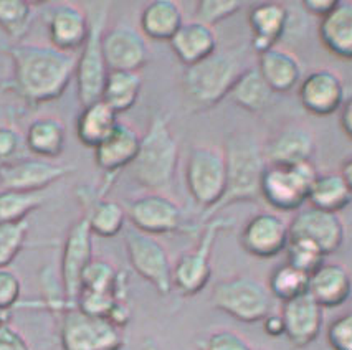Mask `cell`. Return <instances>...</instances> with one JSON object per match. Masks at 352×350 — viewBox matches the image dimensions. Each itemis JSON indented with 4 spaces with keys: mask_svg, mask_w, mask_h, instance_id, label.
<instances>
[{
    "mask_svg": "<svg viewBox=\"0 0 352 350\" xmlns=\"http://www.w3.org/2000/svg\"><path fill=\"white\" fill-rule=\"evenodd\" d=\"M316 141L311 129L305 126H286L263 145L268 165H300L311 162Z\"/></svg>",
    "mask_w": 352,
    "mask_h": 350,
    "instance_id": "cell-20",
    "label": "cell"
},
{
    "mask_svg": "<svg viewBox=\"0 0 352 350\" xmlns=\"http://www.w3.org/2000/svg\"><path fill=\"white\" fill-rule=\"evenodd\" d=\"M344 95L346 88L341 76L327 68L309 73L298 91L302 108L314 116H331L339 111L344 104Z\"/></svg>",
    "mask_w": 352,
    "mask_h": 350,
    "instance_id": "cell-19",
    "label": "cell"
},
{
    "mask_svg": "<svg viewBox=\"0 0 352 350\" xmlns=\"http://www.w3.org/2000/svg\"><path fill=\"white\" fill-rule=\"evenodd\" d=\"M179 144L170 131L169 119L162 114H155L149 128L141 137V148L131 174L139 185L147 190L159 192L169 189L177 172Z\"/></svg>",
    "mask_w": 352,
    "mask_h": 350,
    "instance_id": "cell-3",
    "label": "cell"
},
{
    "mask_svg": "<svg viewBox=\"0 0 352 350\" xmlns=\"http://www.w3.org/2000/svg\"><path fill=\"white\" fill-rule=\"evenodd\" d=\"M103 53L109 71H139L149 62L144 36L129 25H116L104 32Z\"/></svg>",
    "mask_w": 352,
    "mask_h": 350,
    "instance_id": "cell-18",
    "label": "cell"
},
{
    "mask_svg": "<svg viewBox=\"0 0 352 350\" xmlns=\"http://www.w3.org/2000/svg\"><path fill=\"white\" fill-rule=\"evenodd\" d=\"M34 7L22 0H0V28L12 42H22L34 23Z\"/></svg>",
    "mask_w": 352,
    "mask_h": 350,
    "instance_id": "cell-38",
    "label": "cell"
},
{
    "mask_svg": "<svg viewBox=\"0 0 352 350\" xmlns=\"http://www.w3.org/2000/svg\"><path fill=\"white\" fill-rule=\"evenodd\" d=\"M28 233V223H6L0 225V270L9 268L10 263L17 258L22 248L25 246Z\"/></svg>",
    "mask_w": 352,
    "mask_h": 350,
    "instance_id": "cell-40",
    "label": "cell"
},
{
    "mask_svg": "<svg viewBox=\"0 0 352 350\" xmlns=\"http://www.w3.org/2000/svg\"><path fill=\"white\" fill-rule=\"evenodd\" d=\"M128 217L133 228L151 235L172 233L182 223V211L174 200L159 192H151L138 197L128 207Z\"/></svg>",
    "mask_w": 352,
    "mask_h": 350,
    "instance_id": "cell-15",
    "label": "cell"
},
{
    "mask_svg": "<svg viewBox=\"0 0 352 350\" xmlns=\"http://www.w3.org/2000/svg\"><path fill=\"white\" fill-rule=\"evenodd\" d=\"M327 342L333 350H352V311L331 323L327 327Z\"/></svg>",
    "mask_w": 352,
    "mask_h": 350,
    "instance_id": "cell-43",
    "label": "cell"
},
{
    "mask_svg": "<svg viewBox=\"0 0 352 350\" xmlns=\"http://www.w3.org/2000/svg\"><path fill=\"white\" fill-rule=\"evenodd\" d=\"M289 226V238L309 240L319 250L327 255H333L344 243V223L338 213L318 210L314 207L301 210L293 217Z\"/></svg>",
    "mask_w": 352,
    "mask_h": 350,
    "instance_id": "cell-14",
    "label": "cell"
},
{
    "mask_svg": "<svg viewBox=\"0 0 352 350\" xmlns=\"http://www.w3.org/2000/svg\"><path fill=\"white\" fill-rule=\"evenodd\" d=\"M206 350H253L250 342L241 337L239 332L230 331V329H220V331L212 332L207 337Z\"/></svg>",
    "mask_w": 352,
    "mask_h": 350,
    "instance_id": "cell-44",
    "label": "cell"
},
{
    "mask_svg": "<svg viewBox=\"0 0 352 350\" xmlns=\"http://www.w3.org/2000/svg\"><path fill=\"white\" fill-rule=\"evenodd\" d=\"M118 123V114L100 100L83 106L76 121V136L86 148L96 149L114 131Z\"/></svg>",
    "mask_w": 352,
    "mask_h": 350,
    "instance_id": "cell-30",
    "label": "cell"
},
{
    "mask_svg": "<svg viewBox=\"0 0 352 350\" xmlns=\"http://www.w3.org/2000/svg\"><path fill=\"white\" fill-rule=\"evenodd\" d=\"M240 9L241 3L236 0H202L195 7V20L207 27H214L215 23L230 19Z\"/></svg>",
    "mask_w": 352,
    "mask_h": 350,
    "instance_id": "cell-41",
    "label": "cell"
},
{
    "mask_svg": "<svg viewBox=\"0 0 352 350\" xmlns=\"http://www.w3.org/2000/svg\"><path fill=\"white\" fill-rule=\"evenodd\" d=\"M309 275L302 272L292 264H280L275 271L272 272L268 281V289L273 298L280 299L281 303L300 298V296L308 292Z\"/></svg>",
    "mask_w": 352,
    "mask_h": 350,
    "instance_id": "cell-37",
    "label": "cell"
},
{
    "mask_svg": "<svg viewBox=\"0 0 352 350\" xmlns=\"http://www.w3.org/2000/svg\"><path fill=\"white\" fill-rule=\"evenodd\" d=\"M81 291L106 292L120 301H126L128 291V276L116 270L114 264L106 259H95L88 264L81 278Z\"/></svg>",
    "mask_w": 352,
    "mask_h": 350,
    "instance_id": "cell-34",
    "label": "cell"
},
{
    "mask_svg": "<svg viewBox=\"0 0 352 350\" xmlns=\"http://www.w3.org/2000/svg\"><path fill=\"white\" fill-rule=\"evenodd\" d=\"M93 261V231L88 220L81 217L69 226L60 264L61 289L69 306H76L81 292V278Z\"/></svg>",
    "mask_w": 352,
    "mask_h": 350,
    "instance_id": "cell-12",
    "label": "cell"
},
{
    "mask_svg": "<svg viewBox=\"0 0 352 350\" xmlns=\"http://www.w3.org/2000/svg\"><path fill=\"white\" fill-rule=\"evenodd\" d=\"M45 22L50 45L60 51L81 50L89 35L88 12L76 3H55L47 10Z\"/></svg>",
    "mask_w": 352,
    "mask_h": 350,
    "instance_id": "cell-17",
    "label": "cell"
},
{
    "mask_svg": "<svg viewBox=\"0 0 352 350\" xmlns=\"http://www.w3.org/2000/svg\"><path fill=\"white\" fill-rule=\"evenodd\" d=\"M223 152L227 159V192L214 211L235 202H255L260 198L261 178L268 165L263 148L248 132L230 134Z\"/></svg>",
    "mask_w": 352,
    "mask_h": 350,
    "instance_id": "cell-4",
    "label": "cell"
},
{
    "mask_svg": "<svg viewBox=\"0 0 352 350\" xmlns=\"http://www.w3.org/2000/svg\"><path fill=\"white\" fill-rule=\"evenodd\" d=\"M7 53L14 67L12 86L30 104L58 100L76 73V53L60 51L52 45L15 43Z\"/></svg>",
    "mask_w": 352,
    "mask_h": 350,
    "instance_id": "cell-1",
    "label": "cell"
},
{
    "mask_svg": "<svg viewBox=\"0 0 352 350\" xmlns=\"http://www.w3.org/2000/svg\"><path fill=\"white\" fill-rule=\"evenodd\" d=\"M318 34L327 51L338 58L352 60V2L336 3L319 22Z\"/></svg>",
    "mask_w": 352,
    "mask_h": 350,
    "instance_id": "cell-27",
    "label": "cell"
},
{
    "mask_svg": "<svg viewBox=\"0 0 352 350\" xmlns=\"http://www.w3.org/2000/svg\"><path fill=\"white\" fill-rule=\"evenodd\" d=\"M67 144V129L58 117H36L28 126L25 134L27 149L40 159H56L61 156Z\"/></svg>",
    "mask_w": 352,
    "mask_h": 350,
    "instance_id": "cell-28",
    "label": "cell"
},
{
    "mask_svg": "<svg viewBox=\"0 0 352 350\" xmlns=\"http://www.w3.org/2000/svg\"><path fill=\"white\" fill-rule=\"evenodd\" d=\"M258 71L273 93H288L301 81V63L292 51L273 47L258 55Z\"/></svg>",
    "mask_w": 352,
    "mask_h": 350,
    "instance_id": "cell-26",
    "label": "cell"
},
{
    "mask_svg": "<svg viewBox=\"0 0 352 350\" xmlns=\"http://www.w3.org/2000/svg\"><path fill=\"white\" fill-rule=\"evenodd\" d=\"M318 174L313 161L300 165H267L261 178V198L276 210H298L308 202L311 185Z\"/></svg>",
    "mask_w": 352,
    "mask_h": 350,
    "instance_id": "cell-10",
    "label": "cell"
},
{
    "mask_svg": "<svg viewBox=\"0 0 352 350\" xmlns=\"http://www.w3.org/2000/svg\"><path fill=\"white\" fill-rule=\"evenodd\" d=\"M341 128L344 134H346L349 139H352V97L347 100L341 108Z\"/></svg>",
    "mask_w": 352,
    "mask_h": 350,
    "instance_id": "cell-49",
    "label": "cell"
},
{
    "mask_svg": "<svg viewBox=\"0 0 352 350\" xmlns=\"http://www.w3.org/2000/svg\"><path fill=\"white\" fill-rule=\"evenodd\" d=\"M124 207L114 200H96L85 215L93 235L103 238H113L124 228L126 223Z\"/></svg>",
    "mask_w": 352,
    "mask_h": 350,
    "instance_id": "cell-35",
    "label": "cell"
},
{
    "mask_svg": "<svg viewBox=\"0 0 352 350\" xmlns=\"http://www.w3.org/2000/svg\"><path fill=\"white\" fill-rule=\"evenodd\" d=\"M47 202L43 192H20V190H0V225L25 222L32 211Z\"/></svg>",
    "mask_w": 352,
    "mask_h": 350,
    "instance_id": "cell-36",
    "label": "cell"
},
{
    "mask_svg": "<svg viewBox=\"0 0 352 350\" xmlns=\"http://www.w3.org/2000/svg\"><path fill=\"white\" fill-rule=\"evenodd\" d=\"M141 32L155 42H170L184 25V15L179 3L170 0H155L141 12Z\"/></svg>",
    "mask_w": 352,
    "mask_h": 350,
    "instance_id": "cell-29",
    "label": "cell"
},
{
    "mask_svg": "<svg viewBox=\"0 0 352 350\" xmlns=\"http://www.w3.org/2000/svg\"><path fill=\"white\" fill-rule=\"evenodd\" d=\"M73 170V165L58 164L48 159L20 157L9 164L0 165V185L6 190L43 192Z\"/></svg>",
    "mask_w": 352,
    "mask_h": 350,
    "instance_id": "cell-13",
    "label": "cell"
},
{
    "mask_svg": "<svg viewBox=\"0 0 352 350\" xmlns=\"http://www.w3.org/2000/svg\"><path fill=\"white\" fill-rule=\"evenodd\" d=\"M252 28V48L258 55L276 47L278 40L285 35L288 25V9L283 3L267 2L258 3L248 14Z\"/></svg>",
    "mask_w": 352,
    "mask_h": 350,
    "instance_id": "cell-24",
    "label": "cell"
},
{
    "mask_svg": "<svg viewBox=\"0 0 352 350\" xmlns=\"http://www.w3.org/2000/svg\"><path fill=\"white\" fill-rule=\"evenodd\" d=\"M273 96H275V93L268 86V83L263 80L256 67H250L241 73L240 78L233 84L230 95H228L239 108L252 113L267 109Z\"/></svg>",
    "mask_w": 352,
    "mask_h": 350,
    "instance_id": "cell-32",
    "label": "cell"
},
{
    "mask_svg": "<svg viewBox=\"0 0 352 350\" xmlns=\"http://www.w3.org/2000/svg\"><path fill=\"white\" fill-rule=\"evenodd\" d=\"M280 314L285 323V336L294 347H308L321 334L322 307L308 292L283 303Z\"/></svg>",
    "mask_w": 352,
    "mask_h": 350,
    "instance_id": "cell-21",
    "label": "cell"
},
{
    "mask_svg": "<svg viewBox=\"0 0 352 350\" xmlns=\"http://www.w3.org/2000/svg\"><path fill=\"white\" fill-rule=\"evenodd\" d=\"M170 48L186 67L202 62L217 51V35L214 28L197 22H184L172 36Z\"/></svg>",
    "mask_w": 352,
    "mask_h": 350,
    "instance_id": "cell-25",
    "label": "cell"
},
{
    "mask_svg": "<svg viewBox=\"0 0 352 350\" xmlns=\"http://www.w3.org/2000/svg\"><path fill=\"white\" fill-rule=\"evenodd\" d=\"M308 294L322 309L342 306L352 294L351 272L342 264L324 261L309 275Z\"/></svg>",
    "mask_w": 352,
    "mask_h": 350,
    "instance_id": "cell-22",
    "label": "cell"
},
{
    "mask_svg": "<svg viewBox=\"0 0 352 350\" xmlns=\"http://www.w3.org/2000/svg\"><path fill=\"white\" fill-rule=\"evenodd\" d=\"M141 89L142 76L139 71H109L101 101L116 114L126 113L138 103Z\"/></svg>",
    "mask_w": 352,
    "mask_h": 350,
    "instance_id": "cell-33",
    "label": "cell"
},
{
    "mask_svg": "<svg viewBox=\"0 0 352 350\" xmlns=\"http://www.w3.org/2000/svg\"><path fill=\"white\" fill-rule=\"evenodd\" d=\"M243 48L215 51L202 62L187 67L182 75L184 95L192 106L200 109L214 108L230 95L233 84L247 68Z\"/></svg>",
    "mask_w": 352,
    "mask_h": 350,
    "instance_id": "cell-2",
    "label": "cell"
},
{
    "mask_svg": "<svg viewBox=\"0 0 352 350\" xmlns=\"http://www.w3.org/2000/svg\"><path fill=\"white\" fill-rule=\"evenodd\" d=\"M289 242V226L280 215L261 211L248 220L240 235L241 248L256 258H275Z\"/></svg>",
    "mask_w": 352,
    "mask_h": 350,
    "instance_id": "cell-16",
    "label": "cell"
},
{
    "mask_svg": "<svg viewBox=\"0 0 352 350\" xmlns=\"http://www.w3.org/2000/svg\"><path fill=\"white\" fill-rule=\"evenodd\" d=\"M233 223L230 218H214L204 230L195 248L172 264V286L184 296H195L207 286L212 276V250L217 237Z\"/></svg>",
    "mask_w": 352,
    "mask_h": 350,
    "instance_id": "cell-9",
    "label": "cell"
},
{
    "mask_svg": "<svg viewBox=\"0 0 352 350\" xmlns=\"http://www.w3.org/2000/svg\"><path fill=\"white\" fill-rule=\"evenodd\" d=\"M261 323H263V329L268 336L272 337L285 336V323L281 314H273L272 312V314H268L263 320H261Z\"/></svg>",
    "mask_w": 352,
    "mask_h": 350,
    "instance_id": "cell-48",
    "label": "cell"
},
{
    "mask_svg": "<svg viewBox=\"0 0 352 350\" xmlns=\"http://www.w3.org/2000/svg\"><path fill=\"white\" fill-rule=\"evenodd\" d=\"M286 263L292 264L306 275H311L324 263V253L319 248L311 243L309 240L302 238H289L288 246L285 250Z\"/></svg>",
    "mask_w": 352,
    "mask_h": 350,
    "instance_id": "cell-39",
    "label": "cell"
},
{
    "mask_svg": "<svg viewBox=\"0 0 352 350\" xmlns=\"http://www.w3.org/2000/svg\"><path fill=\"white\" fill-rule=\"evenodd\" d=\"M187 189L195 202L214 211L227 192V159L223 149L197 145L190 150L186 167Z\"/></svg>",
    "mask_w": 352,
    "mask_h": 350,
    "instance_id": "cell-7",
    "label": "cell"
},
{
    "mask_svg": "<svg viewBox=\"0 0 352 350\" xmlns=\"http://www.w3.org/2000/svg\"><path fill=\"white\" fill-rule=\"evenodd\" d=\"M338 0H305L302 7L308 14L314 15L318 19H324L331 10L334 9Z\"/></svg>",
    "mask_w": 352,
    "mask_h": 350,
    "instance_id": "cell-47",
    "label": "cell"
},
{
    "mask_svg": "<svg viewBox=\"0 0 352 350\" xmlns=\"http://www.w3.org/2000/svg\"><path fill=\"white\" fill-rule=\"evenodd\" d=\"M60 342L63 350H121L122 331L103 317H93L76 306L58 312Z\"/></svg>",
    "mask_w": 352,
    "mask_h": 350,
    "instance_id": "cell-8",
    "label": "cell"
},
{
    "mask_svg": "<svg viewBox=\"0 0 352 350\" xmlns=\"http://www.w3.org/2000/svg\"><path fill=\"white\" fill-rule=\"evenodd\" d=\"M22 294L20 278L9 268L0 270V311L10 312L19 304Z\"/></svg>",
    "mask_w": 352,
    "mask_h": 350,
    "instance_id": "cell-42",
    "label": "cell"
},
{
    "mask_svg": "<svg viewBox=\"0 0 352 350\" xmlns=\"http://www.w3.org/2000/svg\"><path fill=\"white\" fill-rule=\"evenodd\" d=\"M25 144L22 134L10 126H0V165L20 159V150Z\"/></svg>",
    "mask_w": 352,
    "mask_h": 350,
    "instance_id": "cell-45",
    "label": "cell"
},
{
    "mask_svg": "<svg viewBox=\"0 0 352 350\" xmlns=\"http://www.w3.org/2000/svg\"><path fill=\"white\" fill-rule=\"evenodd\" d=\"M308 202L318 210L339 213L352 202V194L339 172L318 174L311 185Z\"/></svg>",
    "mask_w": 352,
    "mask_h": 350,
    "instance_id": "cell-31",
    "label": "cell"
},
{
    "mask_svg": "<svg viewBox=\"0 0 352 350\" xmlns=\"http://www.w3.org/2000/svg\"><path fill=\"white\" fill-rule=\"evenodd\" d=\"M126 251L133 270L146 279L161 296H169L172 286V263L159 240L136 228L126 230Z\"/></svg>",
    "mask_w": 352,
    "mask_h": 350,
    "instance_id": "cell-11",
    "label": "cell"
},
{
    "mask_svg": "<svg viewBox=\"0 0 352 350\" xmlns=\"http://www.w3.org/2000/svg\"><path fill=\"white\" fill-rule=\"evenodd\" d=\"M141 148V136L129 124L118 123L114 131L95 149L96 165L106 174L131 165Z\"/></svg>",
    "mask_w": 352,
    "mask_h": 350,
    "instance_id": "cell-23",
    "label": "cell"
},
{
    "mask_svg": "<svg viewBox=\"0 0 352 350\" xmlns=\"http://www.w3.org/2000/svg\"><path fill=\"white\" fill-rule=\"evenodd\" d=\"M212 304L240 323H260L273 312V296L268 286L252 278L236 275L225 278L212 289Z\"/></svg>",
    "mask_w": 352,
    "mask_h": 350,
    "instance_id": "cell-6",
    "label": "cell"
},
{
    "mask_svg": "<svg viewBox=\"0 0 352 350\" xmlns=\"http://www.w3.org/2000/svg\"><path fill=\"white\" fill-rule=\"evenodd\" d=\"M253 350H255V349H253Z\"/></svg>",
    "mask_w": 352,
    "mask_h": 350,
    "instance_id": "cell-51",
    "label": "cell"
},
{
    "mask_svg": "<svg viewBox=\"0 0 352 350\" xmlns=\"http://www.w3.org/2000/svg\"><path fill=\"white\" fill-rule=\"evenodd\" d=\"M0 350H30V345L22 332L14 325L6 324L0 327Z\"/></svg>",
    "mask_w": 352,
    "mask_h": 350,
    "instance_id": "cell-46",
    "label": "cell"
},
{
    "mask_svg": "<svg viewBox=\"0 0 352 350\" xmlns=\"http://www.w3.org/2000/svg\"><path fill=\"white\" fill-rule=\"evenodd\" d=\"M109 3H95L89 10V35L78 55L76 84L78 100L81 106H88L101 100L108 80L109 68L103 53V35L108 22Z\"/></svg>",
    "mask_w": 352,
    "mask_h": 350,
    "instance_id": "cell-5",
    "label": "cell"
},
{
    "mask_svg": "<svg viewBox=\"0 0 352 350\" xmlns=\"http://www.w3.org/2000/svg\"><path fill=\"white\" fill-rule=\"evenodd\" d=\"M339 174L342 175V178L346 180V184H347V187H349V190L352 194V156L347 157L346 161H344L342 169H341V172H339Z\"/></svg>",
    "mask_w": 352,
    "mask_h": 350,
    "instance_id": "cell-50",
    "label": "cell"
}]
</instances>
